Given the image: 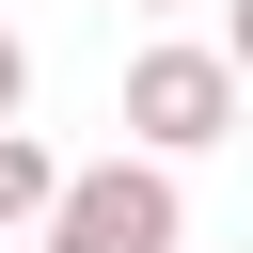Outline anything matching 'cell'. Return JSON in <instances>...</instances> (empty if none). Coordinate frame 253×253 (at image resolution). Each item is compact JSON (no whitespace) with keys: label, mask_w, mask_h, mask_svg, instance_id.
I'll return each mask as SVG.
<instances>
[{"label":"cell","mask_w":253,"mask_h":253,"mask_svg":"<svg viewBox=\"0 0 253 253\" xmlns=\"http://www.w3.org/2000/svg\"><path fill=\"white\" fill-rule=\"evenodd\" d=\"M221 126H237V63H221V47H126V158L174 174V158H206Z\"/></svg>","instance_id":"6da1fadb"},{"label":"cell","mask_w":253,"mask_h":253,"mask_svg":"<svg viewBox=\"0 0 253 253\" xmlns=\"http://www.w3.org/2000/svg\"><path fill=\"white\" fill-rule=\"evenodd\" d=\"M32 253H190V206H174L158 158H95V174H63Z\"/></svg>","instance_id":"7a4b0ae2"},{"label":"cell","mask_w":253,"mask_h":253,"mask_svg":"<svg viewBox=\"0 0 253 253\" xmlns=\"http://www.w3.org/2000/svg\"><path fill=\"white\" fill-rule=\"evenodd\" d=\"M47 206H63V158H47L32 126H0V253H16V237H47Z\"/></svg>","instance_id":"3957f363"},{"label":"cell","mask_w":253,"mask_h":253,"mask_svg":"<svg viewBox=\"0 0 253 253\" xmlns=\"http://www.w3.org/2000/svg\"><path fill=\"white\" fill-rule=\"evenodd\" d=\"M221 63H237V95H253V0H221V32H206Z\"/></svg>","instance_id":"277c9868"},{"label":"cell","mask_w":253,"mask_h":253,"mask_svg":"<svg viewBox=\"0 0 253 253\" xmlns=\"http://www.w3.org/2000/svg\"><path fill=\"white\" fill-rule=\"evenodd\" d=\"M16 111H32V47L0 32V126H16Z\"/></svg>","instance_id":"5b68a950"},{"label":"cell","mask_w":253,"mask_h":253,"mask_svg":"<svg viewBox=\"0 0 253 253\" xmlns=\"http://www.w3.org/2000/svg\"><path fill=\"white\" fill-rule=\"evenodd\" d=\"M142 16H158V0H142Z\"/></svg>","instance_id":"8992f818"}]
</instances>
